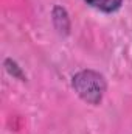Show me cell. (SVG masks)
Wrapping results in <instances>:
<instances>
[{"label":"cell","mask_w":132,"mask_h":134,"mask_svg":"<svg viewBox=\"0 0 132 134\" xmlns=\"http://www.w3.org/2000/svg\"><path fill=\"white\" fill-rule=\"evenodd\" d=\"M73 87L82 100L98 104L106 91L104 78L93 70H82L73 76Z\"/></svg>","instance_id":"1"},{"label":"cell","mask_w":132,"mask_h":134,"mask_svg":"<svg viewBox=\"0 0 132 134\" xmlns=\"http://www.w3.org/2000/svg\"><path fill=\"white\" fill-rule=\"evenodd\" d=\"M86 2L90 6L97 8L99 11H104V13H113L123 3V0H86Z\"/></svg>","instance_id":"2"}]
</instances>
